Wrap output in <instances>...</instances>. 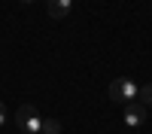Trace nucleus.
<instances>
[{"label":"nucleus","mask_w":152,"mask_h":134,"mask_svg":"<svg viewBox=\"0 0 152 134\" xmlns=\"http://www.w3.org/2000/svg\"><path fill=\"white\" fill-rule=\"evenodd\" d=\"M15 125H18L24 134H40V128H43V116L37 113L34 104H21L18 113H15Z\"/></svg>","instance_id":"f257e3e1"},{"label":"nucleus","mask_w":152,"mask_h":134,"mask_svg":"<svg viewBox=\"0 0 152 134\" xmlns=\"http://www.w3.org/2000/svg\"><path fill=\"white\" fill-rule=\"evenodd\" d=\"M40 134H61V122H58V119H43Z\"/></svg>","instance_id":"423d86ee"},{"label":"nucleus","mask_w":152,"mask_h":134,"mask_svg":"<svg viewBox=\"0 0 152 134\" xmlns=\"http://www.w3.org/2000/svg\"><path fill=\"white\" fill-rule=\"evenodd\" d=\"M137 89H140V85H137L134 79H128V76H122V79H113L110 82V97L116 104H131V101H137Z\"/></svg>","instance_id":"f03ea898"},{"label":"nucleus","mask_w":152,"mask_h":134,"mask_svg":"<svg viewBox=\"0 0 152 134\" xmlns=\"http://www.w3.org/2000/svg\"><path fill=\"white\" fill-rule=\"evenodd\" d=\"M3 122H6V113H3V101H0V128H3Z\"/></svg>","instance_id":"0eeeda50"},{"label":"nucleus","mask_w":152,"mask_h":134,"mask_svg":"<svg viewBox=\"0 0 152 134\" xmlns=\"http://www.w3.org/2000/svg\"><path fill=\"white\" fill-rule=\"evenodd\" d=\"M143 122H146V107L140 101L125 104V125H128V128H140Z\"/></svg>","instance_id":"7ed1b4c3"},{"label":"nucleus","mask_w":152,"mask_h":134,"mask_svg":"<svg viewBox=\"0 0 152 134\" xmlns=\"http://www.w3.org/2000/svg\"><path fill=\"white\" fill-rule=\"evenodd\" d=\"M137 101L143 107H152V85H140V89H137Z\"/></svg>","instance_id":"39448f33"},{"label":"nucleus","mask_w":152,"mask_h":134,"mask_svg":"<svg viewBox=\"0 0 152 134\" xmlns=\"http://www.w3.org/2000/svg\"><path fill=\"white\" fill-rule=\"evenodd\" d=\"M70 6H73V0H49L46 12H49V18H64L70 12Z\"/></svg>","instance_id":"20e7f679"},{"label":"nucleus","mask_w":152,"mask_h":134,"mask_svg":"<svg viewBox=\"0 0 152 134\" xmlns=\"http://www.w3.org/2000/svg\"><path fill=\"white\" fill-rule=\"evenodd\" d=\"M21 3H37V0H21Z\"/></svg>","instance_id":"6e6552de"}]
</instances>
